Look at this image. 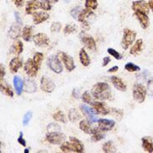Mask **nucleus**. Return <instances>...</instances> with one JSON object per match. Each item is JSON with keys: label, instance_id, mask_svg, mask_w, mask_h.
Wrapping results in <instances>:
<instances>
[{"label": "nucleus", "instance_id": "1", "mask_svg": "<svg viewBox=\"0 0 153 153\" xmlns=\"http://www.w3.org/2000/svg\"><path fill=\"white\" fill-rule=\"evenodd\" d=\"M91 93L95 99L106 100L111 97V90L110 85L105 82H99L92 87Z\"/></svg>", "mask_w": 153, "mask_h": 153}, {"label": "nucleus", "instance_id": "2", "mask_svg": "<svg viewBox=\"0 0 153 153\" xmlns=\"http://www.w3.org/2000/svg\"><path fill=\"white\" fill-rule=\"evenodd\" d=\"M137 37V33L130 29H125L123 31V37L121 40V46L123 50H126L133 44Z\"/></svg>", "mask_w": 153, "mask_h": 153}, {"label": "nucleus", "instance_id": "3", "mask_svg": "<svg viewBox=\"0 0 153 153\" xmlns=\"http://www.w3.org/2000/svg\"><path fill=\"white\" fill-rule=\"evenodd\" d=\"M146 88L141 84H136L133 87V99L138 103H143L146 96Z\"/></svg>", "mask_w": 153, "mask_h": 153}, {"label": "nucleus", "instance_id": "4", "mask_svg": "<svg viewBox=\"0 0 153 153\" xmlns=\"http://www.w3.org/2000/svg\"><path fill=\"white\" fill-rule=\"evenodd\" d=\"M65 140V135L59 131H49L46 135V141L53 145H59Z\"/></svg>", "mask_w": 153, "mask_h": 153}, {"label": "nucleus", "instance_id": "5", "mask_svg": "<svg viewBox=\"0 0 153 153\" xmlns=\"http://www.w3.org/2000/svg\"><path fill=\"white\" fill-rule=\"evenodd\" d=\"M48 65L50 70L56 74H60L63 71L62 65L59 59V57L56 55H51L50 57H49Z\"/></svg>", "mask_w": 153, "mask_h": 153}, {"label": "nucleus", "instance_id": "6", "mask_svg": "<svg viewBox=\"0 0 153 153\" xmlns=\"http://www.w3.org/2000/svg\"><path fill=\"white\" fill-rule=\"evenodd\" d=\"M131 8L134 12H141L148 14L150 11L148 3H146L144 0H137L134 1L131 5Z\"/></svg>", "mask_w": 153, "mask_h": 153}, {"label": "nucleus", "instance_id": "7", "mask_svg": "<svg viewBox=\"0 0 153 153\" xmlns=\"http://www.w3.org/2000/svg\"><path fill=\"white\" fill-rule=\"evenodd\" d=\"M80 110L82 111L83 114L86 116L87 119H88V121L91 124H93V123H95V122L99 120L98 118L95 116L97 112L95 111V110H92L91 108L89 107L86 105H80Z\"/></svg>", "mask_w": 153, "mask_h": 153}, {"label": "nucleus", "instance_id": "8", "mask_svg": "<svg viewBox=\"0 0 153 153\" xmlns=\"http://www.w3.org/2000/svg\"><path fill=\"white\" fill-rule=\"evenodd\" d=\"M39 68V67L35 64L33 59H29L25 64V73L30 77H34V76L37 75Z\"/></svg>", "mask_w": 153, "mask_h": 153}, {"label": "nucleus", "instance_id": "9", "mask_svg": "<svg viewBox=\"0 0 153 153\" xmlns=\"http://www.w3.org/2000/svg\"><path fill=\"white\" fill-rule=\"evenodd\" d=\"M59 57L61 59L62 62L64 63V65H65L67 71H72L75 70V63H74V59H73V58L71 56H70L69 54H67L65 52H59Z\"/></svg>", "mask_w": 153, "mask_h": 153}, {"label": "nucleus", "instance_id": "10", "mask_svg": "<svg viewBox=\"0 0 153 153\" xmlns=\"http://www.w3.org/2000/svg\"><path fill=\"white\" fill-rule=\"evenodd\" d=\"M40 88H41L42 91H45V92L51 93L54 91L55 85L51 79L44 76V77H42L41 80H40Z\"/></svg>", "mask_w": 153, "mask_h": 153}, {"label": "nucleus", "instance_id": "11", "mask_svg": "<svg viewBox=\"0 0 153 153\" xmlns=\"http://www.w3.org/2000/svg\"><path fill=\"white\" fill-rule=\"evenodd\" d=\"M33 42L37 46L39 47H45L49 45L50 44V39L46 35L45 33H39L33 37Z\"/></svg>", "mask_w": 153, "mask_h": 153}, {"label": "nucleus", "instance_id": "12", "mask_svg": "<svg viewBox=\"0 0 153 153\" xmlns=\"http://www.w3.org/2000/svg\"><path fill=\"white\" fill-rule=\"evenodd\" d=\"M92 14H93V12H92L91 9L85 8V9H82V10H81V12L79 14V17L77 19L79 20V22H80V23L82 24V25L85 28L88 29V28L90 27V25H89V23L86 21V19L87 18H89V17L91 16V15H92Z\"/></svg>", "mask_w": 153, "mask_h": 153}, {"label": "nucleus", "instance_id": "13", "mask_svg": "<svg viewBox=\"0 0 153 153\" xmlns=\"http://www.w3.org/2000/svg\"><path fill=\"white\" fill-rule=\"evenodd\" d=\"M79 129L83 131L86 134H91V135H94L95 133L99 132V129L98 128H93L91 127V123L86 120H80L79 122Z\"/></svg>", "mask_w": 153, "mask_h": 153}, {"label": "nucleus", "instance_id": "14", "mask_svg": "<svg viewBox=\"0 0 153 153\" xmlns=\"http://www.w3.org/2000/svg\"><path fill=\"white\" fill-rule=\"evenodd\" d=\"M99 129L102 131H109L115 126V121L108 119H100L98 120Z\"/></svg>", "mask_w": 153, "mask_h": 153}, {"label": "nucleus", "instance_id": "15", "mask_svg": "<svg viewBox=\"0 0 153 153\" xmlns=\"http://www.w3.org/2000/svg\"><path fill=\"white\" fill-rule=\"evenodd\" d=\"M81 41L82 43L85 45V47H87L89 50H92V51H95L96 50V43H95V40L94 39V38H92L90 35H87V34H83L81 35Z\"/></svg>", "mask_w": 153, "mask_h": 153}, {"label": "nucleus", "instance_id": "16", "mask_svg": "<svg viewBox=\"0 0 153 153\" xmlns=\"http://www.w3.org/2000/svg\"><path fill=\"white\" fill-rule=\"evenodd\" d=\"M134 15H135L136 18L138 19V21H139V23H140V25H141L142 29H146L149 27V18H148L146 13H144L141 12H135Z\"/></svg>", "mask_w": 153, "mask_h": 153}, {"label": "nucleus", "instance_id": "17", "mask_svg": "<svg viewBox=\"0 0 153 153\" xmlns=\"http://www.w3.org/2000/svg\"><path fill=\"white\" fill-rule=\"evenodd\" d=\"M92 106L94 108L95 111L98 114L103 115V116H106L110 113V109L106 107V105L103 102H100V101H96L92 104Z\"/></svg>", "mask_w": 153, "mask_h": 153}, {"label": "nucleus", "instance_id": "18", "mask_svg": "<svg viewBox=\"0 0 153 153\" xmlns=\"http://www.w3.org/2000/svg\"><path fill=\"white\" fill-rule=\"evenodd\" d=\"M40 8V1L30 0L27 3L26 8H25V12L27 14H33L38 8Z\"/></svg>", "mask_w": 153, "mask_h": 153}, {"label": "nucleus", "instance_id": "19", "mask_svg": "<svg viewBox=\"0 0 153 153\" xmlns=\"http://www.w3.org/2000/svg\"><path fill=\"white\" fill-rule=\"evenodd\" d=\"M70 142H71L72 150H73L74 152H84V146H83L82 142L79 141V139H77L76 137H70Z\"/></svg>", "mask_w": 153, "mask_h": 153}, {"label": "nucleus", "instance_id": "20", "mask_svg": "<svg viewBox=\"0 0 153 153\" xmlns=\"http://www.w3.org/2000/svg\"><path fill=\"white\" fill-rule=\"evenodd\" d=\"M50 18L49 13L46 12H37L34 13L33 15V21L35 25H39L43 22L46 21Z\"/></svg>", "mask_w": 153, "mask_h": 153}, {"label": "nucleus", "instance_id": "21", "mask_svg": "<svg viewBox=\"0 0 153 153\" xmlns=\"http://www.w3.org/2000/svg\"><path fill=\"white\" fill-rule=\"evenodd\" d=\"M22 66H23V60L19 57L12 59V60L9 63V69L13 73H16Z\"/></svg>", "mask_w": 153, "mask_h": 153}, {"label": "nucleus", "instance_id": "22", "mask_svg": "<svg viewBox=\"0 0 153 153\" xmlns=\"http://www.w3.org/2000/svg\"><path fill=\"white\" fill-rule=\"evenodd\" d=\"M20 33L21 25L18 24V23H15L14 25H13L11 26V28L9 29V32H8V35L13 39H16L17 38H19L20 36Z\"/></svg>", "mask_w": 153, "mask_h": 153}, {"label": "nucleus", "instance_id": "23", "mask_svg": "<svg viewBox=\"0 0 153 153\" xmlns=\"http://www.w3.org/2000/svg\"><path fill=\"white\" fill-rule=\"evenodd\" d=\"M24 91L27 93H33L37 91V85L35 81L30 79H26L25 80V87Z\"/></svg>", "mask_w": 153, "mask_h": 153}, {"label": "nucleus", "instance_id": "24", "mask_svg": "<svg viewBox=\"0 0 153 153\" xmlns=\"http://www.w3.org/2000/svg\"><path fill=\"white\" fill-rule=\"evenodd\" d=\"M141 141H142V147L145 152L149 153L153 152V141L151 137H142Z\"/></svg>", "mask_w": 153, "mask_h": 153}, {"label": "nucleus", "instance_id": "25", "mask_svg": "<svg viewBox=\"0 0 153 153\" xmlns=\"http://www.w3.org/2000/svg\"><path fill=\"white\" fill-rule=\"evenodd\" d=\"M111 82L113 84V85L115 86L116 90L120 91H126V85L122 79L119 77H116V76H112L111 77Z\"/></svg>", "mask_w": 153, "mask_h": 153}, {"label": "nucleus", "instance_id": "26", "mask_svg": "<svg viewBox=\"0 0 153 153\" xmlns=\"http://www.w3.org/2000/svg\"><path fill=\"white\" fill-rule=\"evenodd\" d=\"M13 85H14L17 95H20L25 87V82L23 81V79L19 76H15L13 78Z\"/></svg>", "mask_w": 153, "mask_h": 153}, {"label": "nucleus", "instance_id": "27", "mask_svg": "<svg viewBox=\"0 0 153 153\" xmlns=\"http://www.w3.org/2000/svg\"><path fill=\"white\" fill-rule=\"evenodd\" d=\"M142 47H143V40L141 39H137V42L134 44V45L130 50V54H133V55L139 54L142 51Z\"/></svg>", "mask_w": 153, "mask_h": 153}, {"label": "nucleus", "instance_id": "28", "mask_svg": "<svg viewBox=\"0 0 153 153\" xmlns=\"http://www.w3.org/2000/svg\"><path fill=\"white\" fill-rule=\"evenodd\" d=\"M79 60H80V63L82 64L83 66H89L90 64H91V59L89 57V55L86 53V51L84 50V49H81L80 51H79Z\"/></svg>", "mask_w": 153, "mask_h": 153}, {"label": "nucleus", "instance_id": "29", "mask_svg": "<svg viewBox=\"0 0 153 153\" xmlns=\"http://www.w3.org/2000/svg\"><path fill=\"white\" fill-rule=\"evenodd\" d=\"M32 32H33V29L31 26H25L23 31H22V37L24 39V40L26 42L30 41L31 37H32Z\"/></svg>", "mask_w": 153, "mask_h": 153}, {"label": "nucleus", "instance_id": "30", "mask_svg": "<svg viewBox=\"0 0 153 153\" xmlns=\"http://www.w3.org/2000/svg\"><path fill=\"white\" fill-rule=\"evenodd\" d=\"M0 86H1V91H2L3 93H4L5 95H8L9 97H13V92L10 85H8L7 83L4 82L3 79H1Z\"/></svg>", "mask_w": 153, "mask_h": 153}, {"label": "nucleus", "instance_id": "31", "mask_svg": "<svg viewBox=\"0 0 153 153\" xmlns=\"http://www.w3.org/2000/svg\"><path fill=\"white\" fill-rule=\"evenodd\" d=\"M68 117H69V120H71V121H72V122H75V121H77V120H79L81 118V116L79 115V113L78 112V111L74 109V108H72V109H71V110L69 111Z\"/></svg>", "mask_w": 153, "mask_h": 153}, {"label": "nucleus", "instance_id": "32", "mask_svg": "<svg viewBox=\"0 0 153 153\" xmlns=\"http://www.w3.org/2000/svg\"><path fill=\"white\" fill-rule=\"evenodd\" d=\"M11 50H12L13 53H14L15 54H18V55L20 54L24 50V46H23L22 42L20 40H16L13 43Z\"/></svg>", "mask_w": 153, "mask_h": 153}, {"label": "nucleus", "instance_id": "33", "mask_svg": "<svg viewBox=\"0 0 153 153\" xmlns=\"http://www.w3.org/2000/svg\"><path fill=\"white\" fill-rule=\"evenodd\" d=\"M102 149H103V152L105 153H113V152H116V147L113 144V142L111 141H106L105 144L102 146Z\"/></svg>", "mask_w": 153, "mask_h": 153}, {"label": "nucleus", "instance_id": "34", "mask_svg": "<svg viewBox=\"0 0 153 153\" xmlns=\"http://www.w3.org/2000/svg\"><path fill=\"white\" fill-rule=\"evenodd\" d=\"M110 113L118 120H121L122 117H123V115H124L122 110L116 109V108H111V109H110Z\"/></svg>", "mask_w": 153, "mask_h": 153}, {"label": "nucleus", "instance_id": "35", "mask_svg": "<svg viewBox=\"0 0 153 153\" xmlns=\"http://www.w3.org/2000/svg\"><path fill=\"white\" fill-rule=\"evenodd\" d=\"M53 118H54V120H55L56 121L62 122L64 124L66 123V118H65V114H64L61 111H58L57 112H55L54 115H53Z\"/></svg>", "mask_w": 153, "mask_h": 153}, {"label": "nucleus", "instance_id": "36", "mask_svg": "<svg viewBox=\"0 0 153 153\" xmlns=\"http://www.w3.org/2000/svg\"><path fill=\"white\" fill-rule=\"evenodd\" d=\"M125 70L129 71V72H137V71H141V68L138 66V65H136L135 64L130 62L127 63V64L125 65Z\"/></svg>", "mask_w": 153, "mask_h": 153}, {"label": "nucleus", "instance_id": "37", "mask_svg": "<svg viewBox=\"0 0 153 153\" xmlns=\"http://www.w3.org/2000/svg\"><path fill=\"white\" fill-rule=\"evenodd\" d=\"M98 7V3L97 0H86L85 1V8L95 10Z\"/></svg>", "mask_w": 153, "mask_h": 153}, {"label": "nucleus", "instance_id": "38", "mask_svg": "<svg viewBox=\"0 0 153 153\" xmlns=\"http://www.w3.org/2000/svg\"><path fill=\"white\" fill-rule=\"evenodd\" d=\"M60 150L62 151L63 152H65V153L73 152L71 142H68V141L63 142L62 144H61V146H60Z\"/></svg>", "mask_w": 153, "mask_h": 153}, {"label": "nucleus", "instance_id": "39", "mask_svg": "<svg viewBox=\"0 0 153 153\" xmlns=\"http://www.w3.org/2000/svg\"><path fill=\"white\" fill-rule=\"evenodd\" d=\"M62 28V25L59 22H54L50 26V31L52 33H59Z\"/></svg>", "mask_w": 153, "mask_h": 153}, {"label": "nucleus", "instance_id": "40", "mask_svg": "<svg viewBox=\"0 0 153 153\" xmlns=\"http://www.w3.org/2000/svg\"><path fill=\"white\" fill-rule=\"evenodd\" d=\"M76 29H77L76 25H72V24H68V25H65V27L64 29V33L65 34H70V33H74Z\"/></svg>", "mask_w": 153, "mask_h": 153}, {"label": "nucleus", "instance_id": "41", "mask_svg": "<svg viewBox=\"0 0 153 153\" xmlns=\"http://www.w3.org/2000/svg\"><path fill=\"white\" fill-rule=\"evenodd\" d=\"M43 59H44V55H43L42 53H39V52L35 53L34 55H33V61L35 62V64H36L39 67H40V65H41Z\"/></svg>", "mask_w": 153, "mask_h": 153}, {"label": "nucleus", "instance_id": "42", "mask_svg": "<svg viewBox=\"0 0 153 153\" xmlns=\"http://www.w3.org/2000/svg\"><path fill=\"white\" fill-rule=\"evenodd\" d=\"M40 8L45 11H49L51 9V4L50 0H40Z\"/></svg>", "mask_w": 153, "mask_h": 153}, {"label": "nucleus", "instance_id": "43", "mask_svg": "<svg viewBox=\"0 0 153 153\" xmlns=\"http://www.w3.org/2000/svg\"><path fill=\"white\" fill-rule=\"evenodd\" d=\"M82 100L86 104H91V105H92V104L94 103V101H93L92 97H91V95H90L89 91L84 92V94L82 95Z\"/></svg>", "mask_w": 153, "mask_h": 153}, {"label": "nucleus", "instance_id": "44", "mask_svg": "<svg viewBox=\"0 0 153 153\" xmlns=\"http://www.w3.org/2000/svg\"><path fill=\"white\" fill-rule=\"evenodd\" d=\"M107 52L111 54V56H113L114 58L116 59H118V60H120V59H122V55H121L119 52H117L116 50L112 49V48H109L107 50Z\"/></svg>", "mask_w": 153, "mask_h": 153}, {"label": "nucleus", "instance_id": "45", "mask_svg": "<svg viewBox=\"0 0 153 153\" xmlns=\"http://www.w3.org/2000/svg\"><path fill=\"white\" fill-rule=\"evenodd\" d=\"M81 10H82V8H81V7H80V6L75 7V8H72V9L71 10V15L75 19H78L79 14L80 13Z\"/></svg>", "mask_w": 153, "mask_h": 153}, {"label": "nucleus", "instance_id": "46", "mask_svg": "<svg viewBox=\"0 0 153 153\" xmlns=\"http://www.w3.org/2000/svg\"><path fill=\"white\" fill-rule=\"evenodd\" d=\"M32 116H33V113L31 111H28L24 116V117H23V125L25 126H26L27 125L29 124V121L32 119Z\"/></svg>", "mask_w": 153, "mask_h": 153}, {"label": "nucleus", "instance_id": "47", "mask_svg": "<svg viewBox=\"0 0 153 153\" xmlns=\"http://www.w3.org/2000/svg\"><path fill=\"white\" fill-rule=\"evenodd\" d=\"M105 138V136H104L103 134H101V133L97 132L94 134V135H92V137H91V141H94V142H98V141H101L102 139Z\"/></svg>", "mask_w": 153, "mask_h": 153}, {"label": "nucleus", "instance_id": "48", "mask_svg": "<svg viewBox=\"0 0 153 153\" xmlns=\"http://www.w3.org/2000/svg\"><path fill=\"white\" fill-rule=\"evenodd\" d=\"M60 126L58 124H54V123H50L47 126V130L49 131H60Z\"/></svg>", "mask_w": 153, "mask_h": 153}, {"label": "nucleus", "instance_id": "49", "mask_svg": "<svg viewBox=\"0 0 153 153\" xmlns=\"http://www.w3.org/2000/svg\"><path fill=\"white\" fill-rule=\"evenodd\" d=\"M23 136H24V134H23V132L21 131V132L19 133V138H18V142H19L20 145L23 146H26V141L24 139Z\"/></svg>", "mask_w": 153, "mask_h": 153}, {"label": "nucleus", "instance_id": "50", "mask_svg": "<svg viewBox=\"0 0 153 153\" xmlns=\"http://www.w3.org/2000/svg\"><path fill=\"white\" fill-rule=\"evenodd\" d=\"M72 95L75 99H79V89L74 88L73 91H72Z\"/></svg>", "mask_w": 153, "mask_h": 153}, {"label": "nucleus", "instance_id": "51", "mask_svg": "<svg viewBox=\"0 0 153 153\" xmlns=\"http://www.w3.org/2000/svg\"><path fill=\"white\" fill-rule=\"evenodd\" d=\"M5 75V69H4V66L1 64L0 65V77H1V79H3V78Z\"/></svg>", "mask_w": 153, "mask_h": 153}, {"label": "nucleus", "instance_id": "52", "mask_svg": "<svg viewBox=\"0 0 153 153\" xmlns=\"http://www.w3.org/2000/svg\"><path fill=\"white\" fill-rule=\"evenodd\" d=\"M14 16H15V20H16V23L19 24V25H22V20H21V18L19 16V13L18 12H14Z\"/></svg>", "mask_w": 153, "mask_h": 153}, {"label": "nucleus", "instance_id": "53", "mask_svg": "<svg viewBox=\"0 0 153 153\" xmlns=\"http://www.w3.org/2000/svg\"><path fill=\"white\" fill-rule=\"evenodd\" d=\"M13 4H15L17 7H21L23 5V4H24L25 0H13Z\"/></svg>", "mask_w": 153, "mask_h": 153}, {"label": "nucleus", "instance_id": "54", "mask_svg": "<svg viewBox=\"0 0 153 153\" xmlns=\"http://www.w3.org/2000/svg\"><path fill=\"white\" fill-rule=\"evenodd\" d=\"M110 62H111V58H110V57H105V58L103 59L102 66H106Z\"/></svg>", "mask_w": 153, "mask_h": 153}, {"label": "nucleus", "instance_id": "55", "mask_svg": "<svg viewBox=\"0 0 153 153\" xmlns=\"http://www.w3.org/2000/svg\"><path fill=\"white\" fill-rule=\"evenodd\" d=\"M118 70H119V67L114 66V67H112V68H111V69L108 71V72H109V73H115V72H116Z\"/></svg>", "mask_w": 153, "mask_h": 153}, {"label": "nucleus", "instance_id": "56", "mask_svg": "<svg viewBox=\"0 0 153 153\" xmlns=\"http://www.w3.org/2000/svg\"><path fill=\"white\" fill-rule=\"evenodd\" d=\"M148 5H149V8H151V10L153 12V0H150L148 2Z\"/></svg>", "mask_w": 153, "mask_h": 153}, {"label": "nucleus", "instance_id": "57", "mask_svg": "<svg viewBox=\"0 0 153 153\" xmlns=\"http://www.w3.org/2000/svg\"><path fill=\"white\" fill-rule=\"evenodd\" d=\"M29 149H25V153H29Z\"/></svg>", "mask_w": 153, "mask_h": 153}, {"label": "nucleus", "instance_id": "58", "mask_svg": "<svg viewBox=\"0 0 153 153\" xmlns=\"http://www.w3.org/2000/svg\"><path fill=\"white\" fill-rule=\"evenodd\" d=\"M52 2L53 3H57V2H59V0H52Z\"/></svg>", "mask_w": 153, "mask_h": 153}]
</instances>
